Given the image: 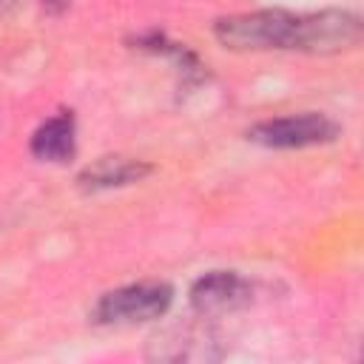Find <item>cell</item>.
I'll return each mask as SVG.
<instances>
[{
	"instance_id": "cell-1",
	"label": "cell",
	"mask_w": 364,
	"mask_h": 364,
	"mask_svg": "<svg viewBox=\"0 0 364 364\" xmlns=\"http://www.w3.org/2000/svg\"><path fill=\"white\" fill-rule=\"evenodd\" d=\"M296 31V14L282 9H262L247 14L219 17L213 23V37L233 51H270L290 48Z\"/></svg>"
},
{
	"instance_id": "cell-2",
	"label": "cell",
	"mask_w": 364,
	"mask_h": 364,
	"mask_svg": "<svg viewBox=\"0 0 364 364\" xmlns=\"http://www.w3.org/2000/svg\"><path fill=\"white\" fill-rule=\"evenodd\" d=\"M173 290L165 282H139L105 293L94 307V321L100 324H139L154 321L168 313Z\"/></svg>"
},
{
	"instance_id": "cell-3",
	"label": "cell",
	"mask_w": 364,
	"mask_h": 364,
	"mask_svg": "<svg viewBox=\"0 0 364 364\" xmlns=\"http://www.w3.org/2000/svg\"><path fill=\"white\" fill-rule=\"evenodd\" d=\"M361 40V20L353 11L327 9L316 14H296V31L290 51L338 54L355 48Z\"/></svg>"
},
{
	"instance_id": "cell-4",
	"label": "cell",
	"mask_w": 364,
	"mask_h": 364,
	"mask_svg": "<svg viewBox=\"0 0 364 364\" xmlns=\"http://www.w3.org/2000/svg\"><path fill=\"white\" fill-rule=\"evenodd\" d=\"M336 134H338V125L330 117L316 111L273 117L247 128V139L264 148H310V145L336 139Z\"/></svg>"
},
{
	"instance_id": "cell-5",
	"label": "cell",
	"mask_w": 364,
	"mask_h": 364,
	"mask_svg": "<svg viewBox=\"0 0 364 364\" xmlns=\"http://www.w3.org/2000/svg\"><path fill=\"white\" fill-rule=\"evenodd\" d=\"M250 284L236 270H210L199 276L191 287V307L202 316H225L250 301Z\"/></svg>"
},
{
	"instance_id": "cell-6",
	"label": "cell",
	"mask_w": 364,
	"mask_h": 364,
	"mask_svg": "<svg viewBox=\"0 0 364 364\" xmlns=\"http://www.w3.org/2000/svg\"><path fill=\"white\" fill-rule=\"evenodd\" d=\"M31 156L43 162H68L77 154V125L71 111H60L40 122V128L31 134Z\"/></svg>"
},
{
	"instance_id": "cell-7",
	"label": "cell",
	"mask_w": 364,
	"mask_h": 364,
	"mask_svg": "<svg viewBox=\"0 0 364 364\" xmlns=\"http://www.w3.org/2000/svg\"><path fill=\"white\" fill-rule=\"evenodd\" d=\"M154 168L142 159H128V156H102L85 171H80L77 185L82 191H108V188H122L142 182Z\"/></svg>"
},
{
	"instance_id": "cell-8",
	"label": "cell",
	"mask_w": 364,
	"mask_h": 364,
	"mask_svg": "<svg viewBox=\"0 0 364 364\" xmlns=\"http://www.w3.org/2000/svg\"><path fill=\"white\" fill-rule=\"evenodd\" d=\"M68 3L71 0H40V6H43L46 14H63L68 9Z\"/></svg>"
},
{
	"instance_id": "cell-9",
	"label": "cell",
	"mask_w": 364,
	"mask_h": 364,
	"mask_svg": "<svg viewBox=\"0 0 364 364\" xmlns=\"http://www.w3.org/2000/svg\"><path fill=\"white\" fill-rule=\"evenodd\" d=\"M17 6V0H0V11H11Z\"/></svg>"
}]
</instances>
